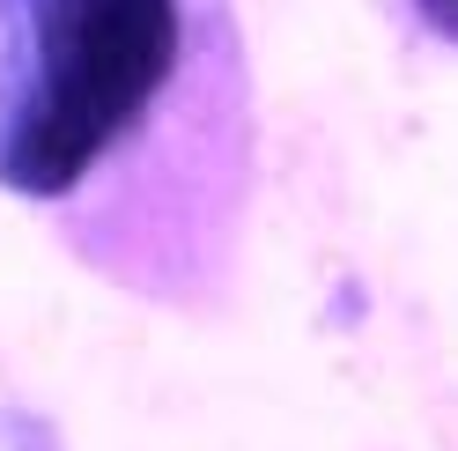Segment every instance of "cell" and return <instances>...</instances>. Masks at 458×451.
I'll use <instances>...</instances> for the list:
<instances>
[{"label": "cell", "instance_id": "6da1fadb", "mask_svg": "<svg viewBox=\"0 0 458 451\" xmlns=\"http://www.w3.org/2000/svg\"><path fill=\"white\" fill-rule=\"evenodd\" d=\"M170 67L178 0H0V185H81Z\"/></svg>", "mask_w": 458, "mask_h": 451}, {"label": "cell", "instance_id": "7a4b0ae2", "mask_svg": "<svg viewBox=\"0 0 458 451\" xmlns=\"http://www.w3.org/2000/svg\"><path fill=\"white\" fill-rule=\"evenodd\" d=\"M414 8H421V22H428V30H444V38L458 45V0H414Z\"/></svg>", "mask_w": 458, "mask_h": 451}]
</instances>
